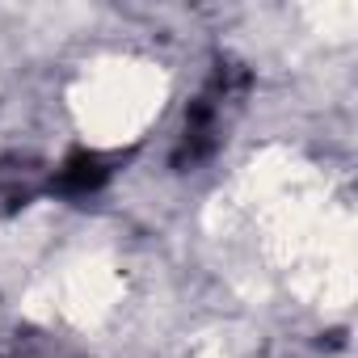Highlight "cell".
<instances>
[{"instance_id": "6da1fadb", "label": "cell", "mask_w": 358, "mask_h": 358, "mask_svg": "<svg viewBox=\"0 0 358 358\" xmlns=\"http://www.w3.org/2000/svg\"><path fill=\"white\" fill-rule=\"evenodd\" d=\"M253 93V72L224 55L215 59V68L207 72L203 89L190 97L186 114H182V127H177V139H173V152H169V164L177 173H190L199 164H207L232 135L236 118L245 114V101Z\"/></svg>"}, {"instance_id": "7a4b0ae2", "label": "cell", "mask_w": 358, "mask_h": 358, "mask_svg": "<svg viewBox=\"0 0 358 358\" xmlns=\"http://www.w3.org/2000/svg\"><path fill=\"white\" fill-rule=\"evenodd\" d=\"M131 160V152H106V148H72L47 177H43V194L64 199V203H80L101 194L114 177L122 173V164Z\"/></svg>"}]
</instances>
